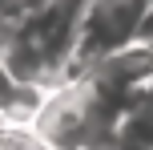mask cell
Instances as JSON below:
<instances>
[{
	"label": "cell",
	"mask_w": 153,
	"mask_h": 150,
	"mask_svg": "<svg viewBox=\"0 0 153 150\" xmlns=\"http://www.w3.org/2000/svg\"><path fill=\"white\" fill-rule=\"evenodd\" d=\"M85 0H36L8 24L0 61L32 89H56L73 77V45Z\"/></svg>",
	"instance_id": "cell-1"
},
{
	"label": "cell",
	"mask_w": 153,
	"mask_h": 150,
	"mask_svg": "<svg viewBox=\"0 0 153 150\" xmlns=\"http://www.w3.org/2000/svg\"><path fill=\"white\" fill-rule=\"evenodd\" d=\"M0 150H45L28 134V126H0Z\"/></svg>",
	"instance_id": "cell-4"
},
{
	"label": "cell",
	"mask_w": 153,
	"mask_h": 150,
	"mask_svg": "<svg viewBox=\"0 0 153 150\" xmlns=\"http://www.w3.org/2000/svg\"><path fill=\"white\" fill-rule=\"evenodd\" d=\"M133 49H153V4H149L145 20H141V29H137V41H133Z\"/></svg>",
	"instance_id": "cell-5"
},
{
	"label": "cell",
	"mask_w": 153,
	"mask_h": 150,
	"mask_svg": "<svg viewBox=\"0 0 153 150\" xmlns=\"http://www.w3.org/2000/svg\"><path fill=\"white\" fill-rule=\"evenodd\" d=\"M45 102V89H32L0 61V126H28Z\"/></svg>",
	"instance_id": "cell-3"
},
{
	"label": "cell",
	"mask_w": 153,
	"mask_h": 150,
	"mask_svg": "<svg viewBox=\"0 0 153 150\" xmlns=\"http://www.w3.org/2000/svg\"><path fill=\"white\" fill-rule=\"evenodd\" d=\"M149 4L153 0H85L81 20H76V45H73V77L133 49Z\"/></svg>",
	"instance_id": "cell-2"
}]
</instances>
